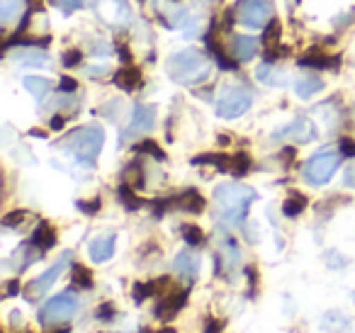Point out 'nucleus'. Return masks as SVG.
Returning <instances> with one entry per match:
<instances>
[{"instance_id":"obj_42","label":"nucleus","mask_w":355,"mask_h":333,"mask_svg":"<svg viewBox=\"0 0 355 333\" xmlns=\"http://www.w3.org/2000/svg\"><path fill=\"white\" fill-rule=\"evenodd\" d=\"M114 316V307L110 302H105L103 307L98 309V318H103V321H107V318Z\"/></svg>"},{"instance_id":"obj_14","label":"nucleus","mask_w":355,"mask_h":333,"mask_svg":"<svg viewBox=\"0 0 355 333\" xmlns=\"http://www.w3.org/2000/svg\"><path fill=\"white\" fill-rule=\"evenodd\" d=\"M173 268H175L178 275H183L188 282H193V280L198 278L200 258L195 253H190V250H183V253L175 255V263H173Z\"/></svg>"},{"instance_id":"obj_20","label":"nucleus","mask_w":355,"mask_h":333,"mask_svg":"<svg viewBox=\"0 0 355 333\" xmlns=\"http://www.w3.org/2000/svg\"><path fill=\"white\" fill-rule=\"evenodd\" d=\"M256 78L261 80V83H266V85H282L285 83V76H282V71H277L275 66L268 61V64H261L256 69Z\"/></svg>"},{"instance_id":"obj_46","label":"nucleus","mask_w":355,"mask_h":333,"mask_svg":"<svg viewBox=\"0 0 355 333\" xmlns=\"http://www.w3.org/2000/svg\"><path fill=\"white\" fill-rule=\"evenodd\" d=\"M345 182H350V185H355V168H353V171H348V176H345Z\"/></svg>"},{"instance_id":"obj_7","label":"nucleus","mask_w":355,"mask_h":333,"mask_svg":"<svg viewBox=\"0 0 355 333\" xmlns=\"http://www.w3.org/2000/svg\"><path fill=\"white\" fill-rule=\"evenodd\" d=\"M272 6L270 0H239L236 6V20L251 30H261L270 22Z\"/></svg>"},{"instance_id":"obj_32","label":"nucleus","mask_w":355,"mask_h":333,"mask_svg":"<svg viewBox=\"0 0 355 333\" xmlns=\"http://www.w3.org/2000/svg\"><path fill=\"white\" fill-rule=\"evenodd\" d=\"M151 294H156V282H137L132 289V297L137 304H141L144 299H148Z\"/></svg>"},{"instance_id":"obj_18","label":"nucleus","mask_w":355,"mask_h":333,"mask_svg":"<svg viewBox=\"0 0 355 333\" xmlns=\"http://www.w3.org/2000/svg\"><path fill=\"white\" fill-rule=\"evenodd\" d=\"M295 90H297V95H300L302 100H309V98H314L316 93H321V90H324V80H321L316 74H306L295 83Z\"/></svg>"},{"instance_id":"obj_28","label":"nucleus","mask_w":355,"mask_h":333,"mask_svg":"<svg viewBox=\"0 0 355 333\" xmlns=\"http://www.w3.org/2000/svg\"><path fill=\"white\" fill-rule=\"evenodd\" d=\"M119 200L127 205V210H139V207L144 205V202L137 197V190H134L132 185H127V182H122V185H119Z\"/></svg>"},{"instance_id":"obj_22","label":"nucleus","mask_w":355,"mask_h":333,"mask_svg":"<svg viewBox=\"0 0 355 333\" xmlns=\"http://www.w3.org/2000/svg\"><path fill=\"white\" fill-rule=\"evenodd\" d=\"M202 163H209V166L219 168V171H229L232 168V156H227V153H205V156L193 158V166H202Z\"/></svg>"},{"instance_id":"obj_47","label":"nucleus","mask_w":355,"mask_h":333,"mask_svg":"<svg viewBox=\"0 0 355 333\" xmlns=\"http://www.w3.org/2000/svg\"><path fill=\"white\" fill-rule=\"evenodd\" d=\"M156 333H175V328H161V331H156Z\"/></svg>"},{"instance_id":"obj_35","label":"nucleus","mask_w":355,"mask_h":333,"mask_svg":"<svg viewBox=\"0 0 355 333\" xmlns=\"http://www.w3.org/2000/svg\"><path fill=\"white\" fill-rule=\"evenodd\" d=\"M25 219H27V212L25 210H15V212H8V214L3 216V224H6L8 229H12V226H20Z\"/></svg>"},{"instance_id":"obj_41","label":"nucleus","mask_w":355,"mask_h":333,"mask_svg":"<svg viewBox=\"0 0 355 333\" xmlns=\"http://www.w3.org/2000/svg\"><path fill=\"white\" fill-rule=\"evenodd\" d=\"M340 153L348 158H355V142L353 139H340Z\"/></svg>"},{"instance_id":"obj_30","label":"nucleus","mask_w":355,"mask_h":333,"mask_svg":"<svg viewBox=\"0 0 355 333\" xmlns=\"http://www.w3.org/2000/svg\"><path fill=\"white\" fill-rule=\"evenodd\" d=\"M73 282L78 284V287H83V289H90V287H93V273H90L85 265L76 263L73 265Z\"/></svg>"},{"instance_id":"obj_39","label":"nucleus","mask_w":355,"mask_h":333,"mask_svg":"<svg viewBox=\"0 0 355 333\" xmlns=\"http://www.w3.org/2000/svg\"><path fill=\"white\" fill-rule=\"evenodd\" d=\"M76 207H78L80 212H85V214H95V212H100V200L95 197V200H90V202H76Z\"/></svg>"},{"instance_id":"obj_21","label":"nucleus","mask_w":355,"mask_h":333,"mask_svg":"<svg viewBox=\"0 0 355 333\" xmlns=\"http://www.w3.org/2000/svg\"><path fill=\"white\" fill-rule=\"evenodd\" d=\"M306 205H309V200H306L304 195H300V192H292L290 197L285 200V205H282V214L285 216H300L302 212L306 210Z\"/></svg>"},{"instance_id":"obj_43","label":"nucleus","mask_w":355,"mask_h":333,"mask_svg":"<svg viewBox=\"0 0 355 333\" xmlns=\"http://www.w3.org/2000/svg\"><path fill=\"white\" fill-rule=\"evenodd\" d=\"M222 331H224V321H222V318H209L205 333H222Z\"/></svg>"},{"instance_id":"obj_3","label":"nucleus","mask_w":355,"mask_h":333,"mask_svg":"<svg viewBox=\"0 0 355 333\" xmlns=\"http://www.w3.org/2000/svg\"><path fill=\"white\" fill-rule=\"evenodd\" d=\"M103 144H105L103 129L100 127H83V129L71 132L69 137L61 142V148H66L76 161H80L88 168H93L95 161H98V156H100Z\"/></svg>"},{"instance_id":"obj_25","label":"nucleus","mask_w":355,"mask_h":333,"mask_svg":"<svg viewBox=\"0 0 355 333\" xmlns=\"http://www.w3.org/2000/svg\"><path fill=\"white\" fill-rule=\"evenodd\" d=\"M302 66H311V69H329L334 61L329 59V54H321V51H306L300 59Z\"/></svg>"},{"instance_id":"obj_34","label":"nucleus","mask_w":355,"mask_h":333,"mask_svg":"<svg viewBox=\"0 0 355 333\" xmlns=\"http://www.w3.org/2000/svg\"><path fill=\"white\" fill-rule=\"evenodd\" d=\"M17 61H20V64L40 66V64H46V61H49V56L42 54V51H20V56H17Z\"/></svg>"},{"instance_id":"obj_36","label":"nucleus","mask_w":355,"mask_h":333,"mask_svg":"<svg viewBox=\"0 0 355 333\" xmlns=\"http://www.w3.org/2000/svg\"><path fill=\"white\" fill-rule=\"evenodd\" d=\"M280 35H282L280 22L272 20V25H268V30H266V44H268V46H270V44H277V42H280Z\"/></svg>"},{"instance_id":"obj_38","label":"nucleus","mask_w":355,"mask_h":333,"mask_svg":"<svg viewBox=\"0 0 355 333\" xmlns=\"http://www.w3.org/2000/svg\"><path fill=\"white\" fill-rule=\"evenodd\" d=\"M80 59H83V54H80L78 49H71V51H66L64 59H61V61H64L66 69H73V66L80 64Z\"/></svg>"},{"instance_id":"obj_37","label":"nucleus","mask_w":355,"mask_h":333,"mask_svg":"<svg viewBox=\"0 0 355 333\" xmlns=\"http://www.w3.org/2000/svg\"><path fill=\"white\" fill-rule=\"evenodd\" d=\"M51 6H56V8H61L64 12H73V10H78L80 6H83V0H49Z\"/></svg>"},{"instance_id":"obj_1","label":"nucleus","mask_w":355,"mask_h":333,"mask_svg":"<svg viewBox=\"0 0 355 333\" xmlns=\"http://www.w3.org/2000/svg\"><path fill=\"white\" fill-rule=\"evenodd\" d=\"M253 200H256V190L246 185H219L214 190V205H217V214L222 216V221H227L229 226H239L246 219L248 210H251Z\"/></svg>"},{"instance_id":"obj_24","label":"nucleus","mask_w":355,"mask_h":333,"mask_svg":"<svg viewBox=\"0 0 355 333\" xmlns=\"http://www.w3.org/2000/svg\"><path fill=\"white\" fill-rule=\"evenodd\" d=\"M25 88L30 90L35 98H44V95L51 90V80L49 78H40V76H27Z\"/></svg>"},{"instance_id":"obj_27","label":"nucleus","mask_w":355,"mask_h":333,"mask_svg":"<svg viewBox=\"0 0 355 333\" xmlns=\"http://www.w3.org/2000/svg\"><path fill=\"white\" fill-rule=\"evenodd\" d=\"M251 158H248V153H243V151H239V153H234L232 156V168H229V173H234L236 178H241V176H246L248 171H251Z\"/></svg>"},{"instance_id":"obj_19","label":"nucleus","mask_w":355,"mask_h":333,"mask_svg":"<svg viewBox=\"0 0 355 333\" xmlns=\"http://www.w3.org/2000/svg\"><path fill=\"white\" fill-rule=\"evenodd\" d=\"M54 244H56V231H54V226L51 224H46V221H42L40 226H37V231H35V236H32V246H35L37 250H49V248H54Z\"/></svg>"},{"instance_id":"obj_26","label":"nucleus","mask_w":355,"mask_h":333,"mask_svg":"<svg viewBox=\"0 0 355 333\" xmlns=\"http://www.w3.org/2000/svg\"><path fill=\"white\" fill-rule=\"evenodd\" d=\"M124 182L127 185H132L134 190H141L144 187V168H141V163H129V168L124 171Z\"/></svg>"},{"instance_id":"obj_9","label":"nucleus","mask_w":355,"mask_h":333,"mask_svg":"<svg viewBox=\"0 0 355 333\" xmlns=\"http://www.w3.org/2000/svg\"><path fill=\"white\" fill-rule=\"evenodd\" d=\"M153 122H156L153 108H148V105H137L132 112V122H129V127L124 129V134H122V142H127V139H132V137H139V134H146L148 129L153 127Z\"/></svg>"},{"instance_id":"obj_17","label":"nucleus","mask_w":355,"mask_h":333,"mask_svg":"<svg viewBox=\"0 0 355 333\" xmlns=\"http://www.w3.org/2000/svg\"><path fill=\"white\" fill-rule=\"evenodd\" d=\"M114 85H117L119 90H124V93H132V90H137L139 85H141V71L139 69H132V66H124V69H119L117 74H114Z\"/></svg>"},{"instance_id":"obj_31","label":"nucleus","mask_w":355,"mask_h":333,"mask_svg":"<svg viewBox=\"0 0 355 333\" xmlns=\"http://www.w3.org/2000/svg\"><path fill=\"white\" fill-rule=\"evenodd\" d=\"M209 46H212L214 61H217V64L222 66V69H229V71H234V69H236V59H234V56H232V59H229V56H227V51H224L222 46H219V44H214L212 40H209Z\"/></svg>"},{"instance_id":"obj_6","label":"nucleus","mask_w":355,"mask_h":333,"mask_svg":"<svg viewBox=\"0 0 355 333\" xmlns=\"http://www.w3.org/2000/svg\"><path fill=\"white\" fill-rule=\"evenodd\" d=\"M251 108V93L246 88H239V85H232L222 93V98L214 105V112L222 119H236L241 117L243 112H248Z\"/></svg>"},{"instance_id":"obj_4","label":"nucleus","mask_w":355,"mask_h":333,"mask_svg":"<svg viewBox=\"0 0 355 333\" xmlns=\"http://www.w3.org/2000/svg\"><path fill=\"white\" fill-rule=\"evenodd\" d=\"M338 166H340V153L334 151V148H324V151L314 153L304 163V178L311 185H326L336 176Z\"/></svg>"},{"instance_id":"obj_23","label":"nucleus","mask_w":355,"mask_h":333,"mask_svg":"<svg viewBox=\"0 0 355 333\" xmlns=\"http://www.w3.org/2000/svg\"><path fill=\"white\" fill-rule=\"evenodd\" d=\"M22 10H25V0H3L0 3V20H3V25L12 22Z\"/></svg>"},{"instance_id":"obj_44","label":"nucleus","mask_w":355,"mask_h":333,"mask_svg":"<svg viewBox=\"0 0 355 333\" xmlns=\"http://www.w3.org/2000/svg\"><path fill=\"white\" fill-rule=\"evenodd\" d=\"M17 292H20V282H17V280H12V282H8V289H6L8 297H12V294H17Z\"/></svg>"},{"instance_id":"obj_40","label":"nucleus","mask_w":355,"mask_h":333,"mask_svg":"<svg viewBox=\"0 0 355 333\" xmlns=\"http://www.w3.org/2000/svg\"><path fill=\"white\" fill-rule=\"evenodd\" d=\"M73 90H78V83H76L73 78H69V76H61L59 93H73Z\"/></svg>"},{"instance_id":"obj_29","label":"nucleus","mask_w":355,"mask_h":333,"mask_svg":"<svg viewBox=\"0 0 355 333\" xmlns=\"http://www.w3.org/2000/svg\"><path fill=\"white\" fill-rule=\"evenodd\" d=\"M183 239L188 246H193V248H198V246L205 244V231L200 229V226H193V224H185L183 226Z\"/></svg>"},{"instance_id":"obj_11","label":"nucleus","mask_w":355,"mask_h":333,"mask_svg":"<svg viewBox=\"0 0 355 333\" xmlns=\"http://www.w3.org/2000/svg\"><path fill=\"white\" fill-rule=\"evenodd\" d=\"M98 12L103 15V20L110 22V25H117V22H127L129 20L127 0H100Z\"/></svg>"},{"instance_id":"obj_8","label":"nucleus","mask_w":355,"mask_h":333,"mask_svg":"<svg viewBox=\"0 0 355 333\" xmlns=\"http://www.w3.org/2000/svg\"><path fill=\"white\" fill-rule=\"evenodd\" d=\"M69 260H71V253H64V255H61L59 263L51 265V268L46 270L44 275H40V278H37L35 282H32L30 287H27V297H30V299L42 297V294H44L46 289H49L51 284H54L56 280L61 278V273H64V270H66V265H69Z\"/></svg>"},{"instance_id":"obj_45","label":"nucleus","mask_w":355,"mask_h":333,"mask_svg":"<svg viewBox=\"0 0 355 333\" xmlns=\"http://www.w3.org/2000/svg\"><path fill=\"white\" fill-rule=\"evenodd\" d=\"M64 127V117H54L51 119V129H61Z\"/></svg>"},{"instance_id":"obj_33","label":"nucleus","mask_w":355,"mask_h":333,"mask_svg":"<svg viewBox=\"0 0 355 333\" xmlns=\"http://www.w3.org/2000/svg\"><path fill=\"white\" fill-rule=\"evenodd\" d=\"M134 151H141V153H148V156L158 158V161H166V153L161 151V146H158L156 142H141L134 146Z\"/></svg>"},{"instance_id":"obj_16","label":"nucleus","mask_w":355,"mask_h":333,"mask_svg":"<svg viewBox=\"0 0 355 333\" xmlns=\"http://www.w3.org/2000/svg\"><path fill=\"white\" fill-rule=\"evenodd\" d=\"M232 49L239 61H251L258 54V40H253L248 35H236L232 40Z\"/></svg>"},{"instance_id":"obj_13","label":"nucleus","mask_w":355,"mask_h":333,"mask_svg":"<svg viewBox=\"0 0 355 333\" xmlns=\"http://www.w3.org/2000/svg\"><path fill=\"white\" fill-rule=\"evenodd\" d=\"M114 244H117V236L107 234V236H98V239L90 241V258L95 263H105L114 255Z\"/></svg>"},{"instance_id":"obj_15","label":"nucleus","mask_w":355,"mask_h":333,"mask_svg":"<svg viewBox=\"0 0 355 333\" xmlns=\"http://www.w3.org/2000/svg\"><path fill=\"white\" fill-rule=\"evenodd\" d=\"M173 205L178 207V210H183V212H193V214H200V212H205V197L200 195L198 190H185L180 192L178 197H173Z\"/></svg>"},{"instance_id":"obj_10","label":"nucleus","mask_w":355,"mask_h":333,"mask_svg":"<svg viewBox=\"0 0 355 333\" xmlns=\"http://www.w3.org/2000/svg\"><path fill=\"white\" fill-rule=\"evenodd\" d=\"M314 137H316V129L306 117H297L295 122L287 124L285 129H280V132L275 134V139H290V142H297V144H306Z\"/></svg>"},{"instance_id":"obj_5","label":"nucleus","mask_w":355,"mask_h":333,"mask_svg":"<svg viewBox=\"0 0 355 333\" xmlns=\"http://www.w3.org/2000/svg\"><path fill=\"white\" fill-rule=\"evenodd\" d=\"M76 311H78V299L71 292H64L59 297H51L40 309V321L44 326H49V323H66L76 316Z\"/></svg>"},{"instance_id":"obj_2","label":"nucleus","mask_w":355,"mask_h":333,"mask_svg":"<svg viewBox=\"0 0 355 333\" xmlns=\"http://www.w3.org/2000/svg\"><path fill=\"white\" fill-rule=\"evenodd\" d=\"M209 74H212V61L198 49H185L168 59V76L178 85H198L207 80Z\"/></svg>"},{"instance_id":"obj_12","label":"nucleus","mask_w":355,"mask_h":333,"mask_svg":"<svg viewBox=\"0 0 355 333\" xmlns=\"http://www.w3.org/2000/svg\"><path fill=\"white\" fill-rule=\"evenodd\" d=\"M185 299H188L185 289L183 292H173V294H168V297H163V302H158V307H156V316L163 318V321H171V318L185 307Z\"/></svg>"}]
</instances>
